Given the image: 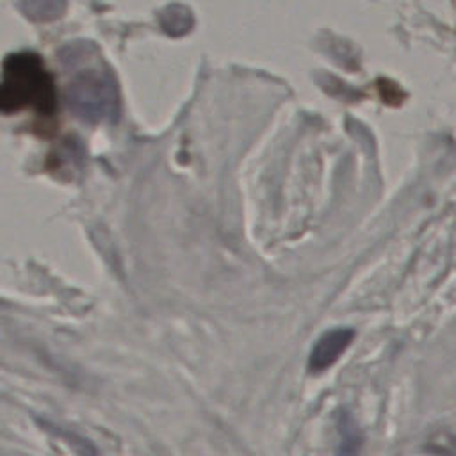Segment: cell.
Segmentation results:
<instances>
[{"mask_svg": "<svg viewBox=\"0 0 456 456\" xmlns=\"http://www.w3.org/2000/svg\"><path fill=\"white\" fill-rule=\"evenodd\" d=\"M71 112L84 121H114L119 114V91L114 77L105 68L78 71L66 89Z\"/></svg>", "mask_w": 456, "mask_h": 456, "instance_id": "obj_2", "label": "cell"}, {"mask_svg": "<svg viewBox=\"0 0 456 456\" xmlns=\"http://www.w3.org/2000/svg\"><path fill=\"white\" fill-rule=\"evenodd\" d=\"M27 107L41 116H53L57 93L43 59L34 52H16L2 64L0 114H14Z\"/></svg>", "mask_w": 456, "mask_h": 456, "instance_id": "obj_1", "label": "cell"}, {"mask_svg": "<svg viewBox=\"0 0 456 456\" xmlns=\"http://www.w3.org/2000/svg\"><path fill=\"white\" fill-rule=\"evenodd\" d=\"M20 5L30 20L50 21L62 12L66 0H20Z\"/></svg>", "mask_w": 456, "mask_h": 456, "instance_id": "obj_4", "label": "cell"}, {"mask_svg": "<svg viewBox=\"0 0 456 456\" xmlns=\"http://www.w3.org/2000/svg\"><path fill=\"white\" fill-rule=\"evenodd\" d=\"M354 338V331L351 328H335L326 331L312 347L308 358V369L312 372H322L331 367L340 354L349 347Z\"/></svg>", "mask_w": 456, "mask_h": 456, "instance_id": "obj_3", "label": "cell"}]
</instances>
